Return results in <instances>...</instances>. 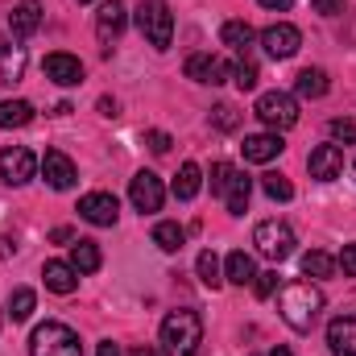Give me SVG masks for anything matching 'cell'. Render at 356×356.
Listing matches in <instances>:
<instances>
[{"mask_svg": "<svg viewBox=\"0 0 356 356\" xmlns=\"http://www.w3.org/2000/svg\"><path fill=\"white\" fill-rule=\"evenodd\" d=\"M129 199H133V207L141 216H154L166 203V186H162V178L154 175V170H137L133 182H129Z\"/></svg>", "mask_w": 356, "mask_h": 356, "instance_id": "7", "label": "cell"}, {"mask_svg": "<svg viewBox=\"0 0 356 356\" xmlns=\"http://www.w3.org/2000/svg\"><path fill=\"white\" fill-rule=\"evenodd\" d=\"M154 245H158L162 253H178V249L186 245V232L178 228L175 220H162V224L154 228Z\"/></svg>", "mask_w": 356, "mask_h": 356, "instance_id": "28", "label": "cell"}, {"mask_svg": "<svg viewBox=\"0 0 356 356\" xmlns=\"http://www.w3.org/2000/svg\"><path fill=\"white\" fill-rule=\"evenodd\" d=\"M46 79H54L58 88H75V83H83V63L75 58V54H46Z\"/></svg>", "mask_w": 356, "mask_h": 356, "instance_id": "15", "label": "cell"}, {"mask_svg": "<svg viewBox=\"0 0 356 356\" xmlns=\"http://www.w3.org/2000/svg\"><path fill=\"white\" fill-rule=\"evenodd\" d=\"M38 25H42V4L38 0H17L13 13H8V33L17 42H25V38L38 33Z\"/></svg>", "mask_w": 356, "mask_h": 356, "instance_id": "13", "label": "cell"}, {"mask_svg": "<svg viewBox=\"0 0 356 356\" xmlns=\"http://www.w3.org/2000/svg\"><path fill=\"white\" fill-rule=\"evenodd\" d=\"M182 71H186V79H195V83H211V88H220V83L232 79V67H228L224 58H216V54H191Z\"/></svg>", "mask_w": 356, "mask_h": 356, "instance_id": "9", "label": "cell"}, {"mask_svg": "<svg viewBox=\"0 0 356 356\" xmlns=\"http://www.w3.org/2000/svg\"><path fill=\"white\" fill-rule=\"evenodd\" d=\"M257 4H266V8H273V13H286L294 0H257Z\"/></svg>", "mask_w": 356, "mask_h": 356, "instance_id": "42", "label": "cell"}, {"mask_svg": "<svg viewBox=\"0 0 356 356\" xmlns=\"http://www.w3.org/2000/svg\"><path fill=\"white\" fill-rule=\"evenodd\" d=\"M79 216L95 224V228H112L116 224V216H120V203H116V195H108V191H91L79 199Z\"/></svg>", "mask_w": 356, "mask_h": 356, "instance_id": "10", "label": "cell"}, {"mask_svg": "<svg viewBox=\"0 0 356 356\" xmlns=\"http://www.w3.org/2000/svg\"><path fill=\"white\" fill-rule=\"evenodd\" d=\"M327 348L332 356H356V315H336L327 323Z\"/></svg>", "mask_w": 356, "mask_h": 356, "instance_id": "17", "label": "cell"}, {"mask_svg": "<svg viewBox=\"0 0 356 356\" xmlns=\"http://www.w3.org/2000/svg\"><path fill=\"white\" fill-rule=\"evenodd\" d=\"M0 327H4V311H0Z\"/></svg>", "mask_w": 356, "mask_h": 356, "instance_id": "47", "label": "cell"}, {"mask_svg": "<svg viewBox=\"0 0 356 356\" xmlns=\"http://www.w3.org/2000/svg\"><path fill=\"white\" fill-rule=\"evenodd\" d=\"M99 112H104V116H116V99L104 95V99H99Z\"/></svg>", "mask_w": 356, "mask_h": 356, "instance_id": "43", "label": "cell"}, {"mask_svg": "<svg viewBox=\"0 0 356 356\" xmlns=\"http://www.w3.org/2000/svg\"><path fill=\"white\" fill-rule=\"evenodd\" d=\"M253 277H257V266H253V257H249L245 249L228 253V261H224V282H232V286H249Z\"/></svg>", "mask_w": 356, "mask_h": 356, "instance_id": "22", "label": "cell"}, {"mask_svg": "<svg viewBox=\"0 0 356 356\" xmlns=\"http://www.w3.org/2000/svg\"><path fill=\"white\" fill-rule=\"evenodd\" d=\"M33 120V104L29 99H4L0 104V129H25Z\"/></svg>", "mask_w": 356, "mask_h": 356, "instance_id": "26", "label": "cell"}, {"mask_svg": "<svg viewBox=\"0 0 356 356\" xmlns=\"http://www.w3.org/2000/svg\"><path fill=\"white\" fill-rule=\"evenodd\" d=\"M79 4H88V0H79Z\"/></svg>", "mask_w": 356, "mask_h": 356, "instance_id": "48", "label": "cell"}, {"mask_svg": "<svg viewBox=\"0 0 356 356\" xmlns=\"http://www.w3.org/2000/svg\"><path fill=\"white\" fill-rule=\"evenodd\" d=\"M261 46H266L269 58H294V54H298V46H302V33H298L294 25L277 21V25H269L266 33H261Z\"/></svg>", "mask_w": 356, "mask_h": 356, "instance_id": "11", "label": "cell"}, {"mask_svg": "<svg viewBox=\"0 0 356 356\" xmlns=\"http://www.w3.org/2000/svg\"><path fill=\"white\" fill-rule=\"evenodd\" d=\"M211 129H220V133L241 129V112H236L232 104H216V108H211Z\"/></svg>", "mask_w": 356, "mask_h": 356, "instance_id": "32", "label": "cell"}, {"mask_svg": "<svg viewBox=\"0 0 356 356\" xmlns=\"http://www.w3.org/2000/svg\"><path fill=\"white\" fill-rule=\"evenodd\" d=\"M25 71V46L0 42V83H17Z\"/></svg>", "mask_w": 356, "mask_h": 356, "instance_id": "23", "label": "cell"}, {"mask_svg": "<svg viewBox=\"0 0 356 356\" xmlns=\"http://www.w3.org/2000/svg\"><path fill=\"white\" fill-rule=\"evenodd\" d=\"M311 4H315V13H319V17H340L348 0H311Z\"/></svg>", "mask_w": 356, "mask_h": 356, "instance_id": "39", "label": "cell"}, {"mask_svg": "<svg viewBox=\"0 0 356 356\" xmlns=\"http://www.w3.org/2000/svg\"><path fill=\"white\" fill-rule=\"evenodd\" d=\"M33 307H38V294H33L29 286L13 290V298H8V315H13V323H25V319L33 315Z\"/></svg>", "mask_w": 356, "mask_h": 356, "instance_id": "29", "label": "cell"}, {"mask_svg": "<svg viewBox=\"0 0 356 356\" xmlns=\"http://www.w3.org/2000/svg\"><path fill=\"white\" fill-rule=\"evenodd\" d=\"M195 269H199V282H203L207 290H220V286H224V266H220V257H216L211 249H203V253H199Z\"/></svg>", "mask_w": 356, "mask_h": 356, "instance_id": "27", "label": "cell"}, {"mask_svg": "<svg viewBox=\"0 0 356 356\" xmlns=\"http://www.w3.org/2000/svg\"><path fill=\"white\" fill-rule=\"evenodd\" d=\"M133 356H162V353H158L154 344H137V348H133Z\"/></svg>", "mask_w": 356, "mask_h": 356, "instance_id": "44", "label": "cell"}, {"mask_svg": "<svg viewBox=\"0 0 356 356\" xmlns=\"http://www.w3.org/2000/svg\"><path fill=\"white\" fill-rule=\"evenodd\" d=\"M124 21H129L124 0H104V8H99V17H95V33H99V42H104V46L116 42V38L124 33Z\"/></svg>", "mask_w": 356, "mask_h": 356, "instance_id": "16", "label": "cell"}, {"mask_svg": "<svg viewBox=\"0 0 356 356\" xmlns=\"http://www.w3.org/2000/svg\"><path fill=\"white\" fill-rule=\"evenodd\" d=\"M253 290H257V298H273V294L282 290V277H277V269L257 273V277H253Z\"/></svg>", "mask_w": 356, "mask_h": 356, "instance_id": "34", "label": "cell"}, {"mask_svg": "<svg viewBox=\"0 0 356 356\" xmlns=\"http://www.w3.org/2000/svg\"><path fill=\"white\" fill-rule=\"evenodd\" d=\"M95 356H120V344H112V340H99Z\"/></svg>", "mask_w": 356, "mask_h": 356, "instance_id": "41", "label": "cell"}, {"mask_svg": "<svg viewBox=\"0 0 356 356\" xmlns=\"http://www.w3.org/2000/svg\"><path fill=\"white\" fill-rule=\"evenodd\" d=\"M336 266L356 277V245H344V253H340V261H336Z\"/></svg>", "mask_w": 356, "mask_h": 356, "instance_id": "40", "label": "cell"}, {"mask_svg": "<svg viewBox=\"0 0 356 356\" xmlns=\"http://www.w3.org/2000/svg\"><path fill=\"white\" fill-rule=\"evenodd\" d=\"M42 282H46V290H54V294H75L79 273L71 269V261H46V266H42Z\"/></svg>", "mask_w": 356, "mask_h": 356, "instance_id": "19", "label": "cell"}, {"mask_svg": "<svg viewBox=\"0 0 356 356\" xmlns=\"http://www.w3.org/2000/svg\"><path fill=\"white\" fill-rule=\"evenodd\" d=\"M327 88H332V79H327V71H319V67H307V71L294 75V91H298L302 99H319V95H327Z\"/></svg>", "mask_w": 356, "mask_h": 356, "instance_id": "21", "label": "cell"}, {"mask_svg": "<svg viewBox=\"0 0 356 356\" xmlns=\"http://www.w3.org/2000/svg\"><path fill=\"white\" fill-rule=\"evenodd\" d=\"M261 191H266L269 199H277V203L294 199V186H290V178H282V175H266V178H261Z\"/></svg>", "mask_w": 356, "mask_h": 356, "instance_id": "33", "label": "cell"}, {"mask_svg": "<svg viewBox=\"0 0 356 356\" xmlns=\"http://www.w3.org/2000/svg\"><path fill=\"white\" fill-rule=\"evenodd\" d=\"M336 141H344V145H356V120H332V129H327Z\"/></svg>", "mask_w": 356, "mask_h": 356, "instance_id": "37", "label": "cell"}, {"mask_svg": "<svg viewBox=\"0 0 356 356\" xmlns=\"http://www.w3.org/2000/svg\"><path fill=\"white\" fill-rule=\"evenodd\" d=\"M302 273H307V277H332V273H336V257L323 253V249H311V253L302 257Z\"/></svg>", "mask_w": 356, "mask_h": 356, "instance_id": "30", "label": "cell"}, {"mask_svg": "<svg viewBox=\"0 0 356 356\" xmlns=\"http://www.w3.org/2000/svg\"><path fill=\"white\" fill-rule=\"evenodd\" d=\"M253 245H257V253L269 257V261H286V257L294 253V232H290V224H282V220H261V224L253 228Z\"/></svg>", "mask_w": 356, "mask_h": 356, "instance_id": "6", "label": "cell"}, {"mask_svg": "<svg viewBox=\"0 0 356 356\" xmlns=\"http://www.w3.org/2000/svg\"><path fill=\"white\" fill-rule=\"evenodd\" d=\"M220 42L232 46V50H245V46L253 42V25H249V21H228V25L220 29Z\"/></svg>", "mask_w": 356, "mask_h": 356, "instance_id": "31", "label": "cell"}, {"mask_svg": "<svg viewBox=\"0 0 356 356\" xmlns=\"http://www.w3.org/2000/svg\"><path fill=\"white\" fill-rule=\"evenodd\" d=\"M228 178H232V166H228V162H216V166H211V195H224Z\"/></svg>", "mask_w": 356, "mask_h": 356, "instance_id": "38", "label": "cell"}, {"mask_svg": "<svg viewBox=\"0 0 356 356\" xmlns=\"http://www.w3.org/2000/svg\"><path fill=\"white\" fill-rule=\"evenodd\" d=\"M277 311H282V319H286L290 332H311L315 319H319V311H323V290L311 286V282H290L277 294Z\"/></svg>", "mask_w": 356, "mask_h": 356, "instance_id": "1", "label": "cell"}, {"mask_svg": "<svg viewBox=\"0 0 356 356\" xmlns=\"http://www.w3.org/2000/svg\"><path fill=\"white\" fill-rule=\"evenodd\" d=\"M50 241H58V245H63V241H71V228H54V232H50Z\"/></svg>", "mask_w": 356, "mask_h": 356, "instance_id": "45", "label": "cell"}, {"mask_svg": "<svg viewBox=\"0 0 356 356\" xmlns=\"http://www.w3.org/2000/svg\"><path fill=\"white\" fill-rule=\"evenodd\" d=\"M29 356H83V344H79V336L67 323L46 319L29 336Z\"/></svg>", "mask_w": 356, "mask_h": 356, "instance_id": "4", "label": "cell"}, {"mask_svg": "<svg viewBox=\"0 0 356 356\" xmlns=\"http://www.w3.org/2000/svg\"><path fill=\"white\" fill-rule=\"evenodd\" d=\"M232 79H236V88H241V91H253V88H257V79H261V75H257V63H253V58H245V63L232 71Z\"/></svg>", "mask_w": 356, "mask_h": 356, "instance_id": "35", "label": "cell"}, {"mask_svg": "<svg viewBox=\"0 0 356 356\" xmlns=\"http://www.w3.org/2000/svg\"><path fill=\"white\" fill-rule=\"evenodd\" d=\"M307 170H311V178H319V182L340 178L344 175V154H340V145H319V149H311Z\"/></svg>", "mask_w": 356, "mask_h": 356, "instance_id": "14", "label": "cell"}, {"mask_svg": "<svg viewBox=\"0 0 356 356\" xmlns=\"http://www.w3.org/2000/svg\"><path fill=\"white\" fill-rule=\"evenodd\" d=\"M257 120L269 124L273 133H286V129H294L298 124V99L294 95H286V91H266L261 99H257Z\"/></svg>", "mask_w": 356, "mask_h": 356, "instance_id": "5", "label": "cell"}, {"mask_svg": "<svg viewBox=\"0 0 356 356\" xmlns=\"http://www.w3.org/2000/svg\"><path fill=\"white\" fill-rule=\"evenodd\" d=\"M99 266H104V257H99V245L95 241H75L71 245V269L75 273H95Z\"/></svg>", "mask_w": 356, "mask_h": 356, "instance_id": "25", "label": "cell"}, {"mask_svg": "<svg viewBox=\"0 0 356 356\" xmlns=\"http://www.w3.org/2000/svg\"><path fill=\"white\" fill-rule=\"evenodd\" d=\"M282 149H286V145H282V137H277V133H249V137H245V145H241L245 162H257V166L273 162Z\"/></svg>", "mask_w": 356, "mask_h": 356, "instance_id": "18", "label": "cell"}, {"mask_svg": "<svg viewBox=\"0 0 356 356\" xmlns=\"http://www.w3.org/2000/svg\"><path fill=\"white\" fill-rule=\"evenodd\" d=\"M42 175H46V182H50L54 191H71V186L79 182L75 162H71L63 149H46V158H42Z\"/></svg>", "mask_w": 356, "mask_h": 356, "instance_id": "12", "label": "cell"}, {"mask_svg": "<svg viewBox=\"0 0 356 356\" xmlns=\"http://www.w3.org/2000/svg\"><path fill=\"white\" fill-rule=\"evenodd\" d=\"M266 356H290V348H282V344H277V348H269Z\"/></svg>", "mask_w": 356, "mask_h": 356, "instance_id": "46", "label": "cell"}, {"mask_svg": "<svg viewBox=\"0 0 356 356\" xmlns=\"http://www.w3.org/2000/svg\"><path fill=\"white\" fill-rule=\"evenodd\" d=\"M199 191H203V170H199L195 162H182L178 175H175V199L186 203V199H195Z\"/></svg>", "mask_w": 356, "mask_h": 356, "instance_id": "24", "label": "cell"}, {"mask_svg": "<svg viewBox=\"0 0 356 356\" xmlns=\"http://www.w3.org/2000/svg\"><path fill=\"white\" fill-rule=\"evenodd\" d=\"M145 145H149V149L162 158V154H170V145H175V141H170V133H162V129H149V133H145Z\"/></svg>", "mask_w": 356, "mask_h": 356, "instance_id": "36", "label": "cell"}, {"mask_svg": "<svg viewBox=\"0 0 356 356\" xmlns=\"http://www.w3.org/2000/svg\"><path fill=\"white\" fill-rule=\"evenodd\" d=\"M203 344V319L195 311H170L162 319V353L166 356H195Z\"/></svg>", "mask_w": 356, "mask_h": 356, "instance_id": "2", "label": "cell"}, {"mask_svg": "<svg viewBox=\"0 0 356 356\" xmlns=\"http://www.w3.org/2000/svg\"><path fill=\"white\" fill-rule=\"evenodd\" d=\"M137 29L154 50H170L175 42V13L166 0H141L137 4Z\"/></svg>", "mask_w": 356, "mask_h": 356, "instance_id": "3", "label": "cell"}, {"mask_svg": "<svg viewBox=\"0 0 356 356\" xmlns=\"http://www.w3.org/2000/svg\"><path fill=\"white\" fill-rule=\"evenodd\" d=\"M249 195H253V178L241 175V170H232L228 186H224V203H228V211H232V216H245V207H249Z\"/></svg>", "mask_w": 356, "mask_h": 356, "instance_id": "20", "label": "cell"}, {"mask_svg": "<svg viewBox=\"0 0 356 356\" xmlns=\"http://www.w3.org/2000/svg\"><path fill=\"white\" fill-rule=\"evenodd\" d=\"M38 170V158L25 149V145H8L4 154H0V178L8 182V186H25L29 178Z\"/></svg>", "mask_w": 356, "mask_h": 356, "instance_id": "8", "label": "cell"}]
</instances>
